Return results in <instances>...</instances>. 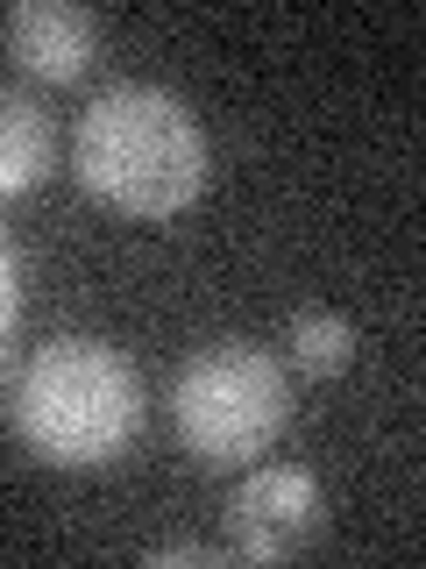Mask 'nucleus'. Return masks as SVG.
I'll list each match as a JSON object with an SVG mask.
<instances>
[{"mask_svg":"<svg viewBox=\"0 0 426 569\" xmlns=\"http://www.w3.org/2000/svg\"><path fill=\"white\" fill-rule=\"evenodd\" d=\"M142 562H227V548H200V541H156V548H142Z\"/></svg>","mask_w":426,"mask_h":569,"instance_id":"1a4fd4ad","label":"nucleus"},{"mask_svg":"<svg viewBox=\"0 0 426 569\" xmlns=\"http://www.w3.org/2000/svg\"><path fill=\"white\" fill-rule=\"evenodd\" d=\"M0 36L29 79H79L100 50V22L79 0H14L0 14Z\"/></svg>","mask_w":426,"mask_h":569,"instance_id":"39448f33","label":"nucleus"},{"mask_svg":"<svg viewBox=\"0 0 426 569\" xmlns=\"http://www.w3.org/2000/svg\"><path fill=\"white\" fill-rule=\"evenodd\" d=\"M171 427L206 470H248L277 449L292 427V385L284 363L256 342H206L178 363L171 385Z\"/></svg>","mask_w":426,"mask_h":569,"instance_id":"7ed1b4c3","label":"nucleus"},{"mask_svg":"<svg viewBox=\"0 0 426 569\" xmlns=\"http://www.w3.org/2000/svg\"><path fill=\"white\" fill-rule=\"evenodd\" d=\"M71 171L93 200L142 213V221H171L206 192V129L178 93L121 79L79 114Z\"/></svg>","mask_w":426,"mask_h":569,"instance_id":"f257e3e1","label":"nucleus"},{"mask_svg":"<svg viewBox=\"0 0 426 569\" xmlns=\"http://www.w3.org/2000/svg\"><path fill=\"white\" fill-rule=\"evenodd\" d=\"M284 349H292V363L306 370V378H342V370L355 363V328L342 313H298L292 335H284Z\"/></svg>","mask_w":426,"mask_h":569,"instance_id":"0eeeda50","label":"nucleus"},{"mask_svg":"<svg viewBox=\"0 0 426 569\" xmlns=\"http://www.w3.org/2000/svg\"><path fill=\"white\" fill-rule=\"evenodd\" d=\"M227 556L242 562H284L320 533V485L292 462H256L227 491Z\"/></svg>","mask_w":426,"mask_h":569,"instance_id":"20e7f679","label":"nucleus"},{"mask_svg":"<svg viewBox=\"0 0 426 569\" xmlns=\"http://www.w3.org/2000/svg\"><path fill=\"white\" fill-rule=\"evenodd\" d=\"M142 427V378L114 342L64 335L14 378V435L50 470H100Z\"/></svg>","mask_w":426,"mask_h":569,"instance_id":"f03ea898","label":"nucleus"},{"mask_svg":"<svg viewBox=\"0 0 426 569\" xmlns=\"http://www.w3.org/2000/svg\"><path fill=\"white\" fill-rule=\"evenodd\" d=\"M14 313H22V292H14V257L0 249V363H8V335H14Z\"/></svg>","mask_w":426,"mask_h":569,"instance_id":"6e6552de","label":"nucleus"},{"mask_svg":"<svg viewBox=\"0 0 426 569\" xmlns=\"http://www.w3.org/2000/svg\"><path fill=\"white\" fill-rule=\"evenodd\" d=\"M58 164V129H50L43 100L22 86H0V200L36 192Z\"/></svg>","mask_w":426,"mask_h":569,"instance_id":"423d86ee","label":"nucleus"}]
</instances>
